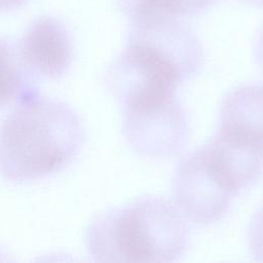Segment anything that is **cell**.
I'll use <instances>...</instances> for the list:
<instances>
[{
	"label": "cell",
	"mask_w": 263,
	"mask_h": 263,
	"mask_svg": "<svg viewBox=\"0 0 263 263\" xmlns=\"http://www.w3.org/2000/svg\"><path fill=\"white\" fill-rule=\"evenodd\" d=\"M16 49L30 75L47 79L64 76L73 60L71 35L64 23L51 16L34 21L16 44Z\"/></svg>",
	"instance_id": "6"
},
{
	"label": "cell",
	"mask_w": 263,
	"mask_h": 263,
	"mask_svg": "<svg viewBox=\"0 0 263 263\" xmlns=\"http://www.w3.org/2000/svg\"><path fill=\"white\" fill-rule=\"evenodd\" d=\"M254 57H255L256 64L258 65V67L261 69V71L263 73V27L261 28L259 35L256 39L255 48H254Z\"/></svg>",
	"instance_id": "12"
},
{
	"label": "cell",
	"mask_w": 263,
	"mask_h": 263,
	"mask_svg": "<svg viewBox=\"0 0 263 263\" xmlns=\"http://www.w3.org/2000/svg\"><path fill=\"white\" fill-rule=\"evenodd\" d=\"M172 194L183 216L198 225L221 220L236 196L215 171L202 146L179 162L172 179Z\"/></svg>",
	"instance_id": "5"
},
{
	"label": "cell",
	"mask_w": 263,
	"mask_h": 263,
	"mask_svg": "<svg viewBox=\"0 0 263 263\" xmlns=\"http://www.w3.org/2000/svg\"><path fill=\"white\" fill-rule=\"evenodd\" d=\"M218 175L237 195L263 172V145L218 128L203 146Z\"/></svg>",
	"instance_id": "7"
},
{
	"label": "cell",
	"mask_w": 263,
	"mask_h": 263,
	"mask_svg": "<svg viewBox=\"0 0 263 263\" xmlns=\"http://www.w3.org/2000/svg\"><path fill=\"white\" fill-rule=\"evenodd\" d=\"M263 145V84L236 86L222 100L219 127Z\"/></svg>",
	"instance_id": "8"
},
{
	"label": "cell",
	"mask_w": 263,
	"mask_h": 263,
	"mask_svg": "<svg viewBox=\"0 0 263 263\" xmlns=\"http://www.w3.org/2000/svg\"><path fill=\"white\" fill-rule=\"evenodd\" d=\"M248 246L255 261H263V203L254 213L248 227Z\"/></svg>",
	"instance_id": "11"
},
{
	"label": "cell",
	"mask_w": 263,
	"mask_h": 263,
	"mask_svg": "<svg viewBox=\"0 0 263 263\" xmlns=\"http://www.w3.org/2000/svg\"><path fill=\"white\" fill-rule=\"evenodd\" d=\"M27 0H0V12L11 11L24 5Z\"/></svg>",
	"instance_id": "13"
},
{
	"label": "cell",
	"mask_w": 263,
	"mask_h": 263,
	"mask_svg": "<svg viewBox=\"0 0 263 263\" xmlns=\"http://www.w3.org/2000/svg\"><path fill=\"white\" fill-rule=\"evenodd\" d=\"M243 1H247V2H250L258 7H261L263 8V0H243Z\"/></svg>",
	"instance_id": "14"
},
{
	"label": "cell",
	"mask_w": 263,
	"mask_h": 263,
	"mask_svg": "<svg viewBox=\"0 0 263 263\" xmlns=\"http://www.w3.org/2000/svg\"><path fill=\"white\" fill-rule=\"evenodd\" d=\"M187 219L170 200L142 195L98 214L85 231V246L97 262H175L187 252Z\"/></svg>",
	"instance_id": "2"
},
{
	"label": "cell",
	"mask_w": 263,
	"mask_h": 263,
	"mask_svg": "<svg viewBox=\"0 0 263 263\" xmlns=\"http://www.w3.org/2000/svg\"><path fill=\"white\" fill-rule=\"evenodd\" d=\"M84 143L79 115L65 102L30 95L0 121V176L24 184L71 164Z\"/></svg>",
	"instance_id": "1"
},
{
	"label": "cell",
	"mask_w": 263,
	"mask_h": 263,
	"mask_svg": "<svg viewBox=\"0 0 263 263\" xmlns=\"http://www.w3.org/2000/svg\"><path fill=\"white\" fill-rule=\"evenodd\" d=\"M29 75L18 57L16 45L0 38V108L36 93L29 83Z\"/></svg>",
	"instance_id": "9"
},
{
	"label": "cell",
	"mask_w": 263,
	"mask_h": 263,
	"mask_svg": "<svg viewBox=\"0 0 263 263\" xmlns=\"http://www.w3.org/2000/svg\"><path fill=\"white\" fill-rule=\"evenodd\" d=\"M143 51L183 83L197 76L204 64L202 45L181 17L154 16L130 21L126 43Z\"/></svg>",
	"instance_id": "4"
},
{
	"label": "cell",
	"mask_w": 263,
	"mask_h": 263,
	"mask_svg": "<svg viewBox=\"0 0 263 263\" xmlns=\"http://www.w3.org/2000/svg\"><path fill=\"white\" fill-rule=\"evenodd\" d=\"M217 0H116L130 21L154 16H193L205 11Z\"/></svg>",
	"instance_id": "10"
},
{
	"label": "cell",
	"mask_w": 263,
	"mask_h": 263,
	"mask_svg": "<svg viewBox=\"0 0 263 263\" xmlns=\"http://www.w3.org/2000/svg\"><path fill=\"white\" fill-rule=\"evenodd\" d=\"M122 135L130 149L149 159H171L185 150L190 127L176 93L154 96L125 104Z\"/></svg>",
	"instance_id": "3"
}]
</instances>
